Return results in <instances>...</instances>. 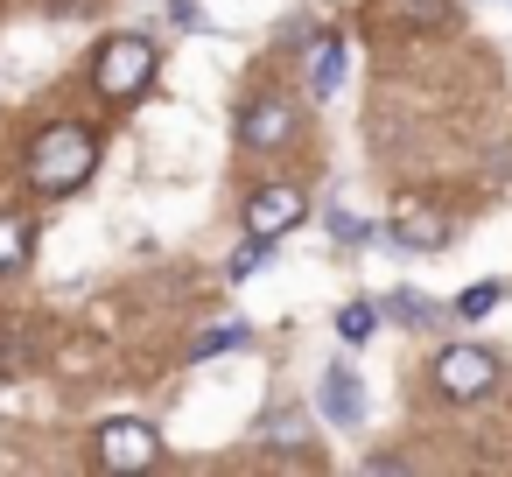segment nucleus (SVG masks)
Returning <instances> with one entry per match:
<instances>
[{
  "label": "nucleus",
  "instance_id": "f257e3e1",
  "mask_svg": "<svg viewBox=\"0 0 512 477\" xmlns=\"http://www.w3.org/2000/svg\"><path fill=\"white\" fill-rule=\"evenodd\" d=\"M29 190H43V197H71L92 169H99V141H92V127H78V120H57V127H43L36 141H29Z\"/></svg>",
  "mask_w": 512,
  "mask_h": 477
},
{
  "label": "nucleus",
  "instance_id": "f03ea898",
  "mask_svg": "<svg viewBox=\"0 0 512 477\" xmlns=\"http://www.w3.org/2000/svg\"><path fill=\"white\" fill-rule=\"evenodd\" d=\"M155 64H162V50H155L148 36H113V43L99 50V64H92V85H99L106 99H141L148 78H155Z\"/></svg>",
  "mask_w": 512,
  "mask_h": 477
},
{
  "label": "nucleus",
  "instance_id": "7ed1b4c3",
  "mask_svg": "<svg viewBox=\"0 0 512 477\" xmlns=\"http://www.w3.org/2000/svg\"><path fill=\"white\" fill-rule=\"evenodd\" d=\"M491 386H498V358L484 344H449L435 358V393L442 400H484Z\"/></svg>",
  "mask_w": 512,
  "mask_h": 477
},
{
  "label": "nucleus",
  "instance_id": "20e7f679",
  "mask_svg": "<svg viewBox=\"0 0 512 477\" xmlns=\"http://www.w3.org/2000/svg\"><path fill=\"white\" fill-rule=\"evenodd\" d=\"M99 463L106 470H155L162 463V435L148 428V421H134V414H120V421H99Z\"/></svg>",
  "mask_w": 512,
  "mask_h": 477
},
{
  "label": "nucleus",
  "instance_id": "39448f33",
  "mask_svg": "<svg viewBox=\"0 0 512 477\" xmlns=\"http://www.w3.org/2000/svg\"><path fill=\"white\" fill-rule=\"evenodd\" d=\"M302 218H309V204H302V190H288V183L246 197V232H253V239H288Z\"/></svg>",
  "mask_w": 512,
  "mask_h": 477
},
{
  "label": "nucleus",
  "instance_id": "423d86ee",
  "mask_svg": "<svg viewBox=\"0 0 512 477\" xmlns=\"http://www.w3.org/2000/svg\"><path fill=\"white\" fill-rule=\"evenodd\" d=\"M386 239L407 246V253H442V246H449V218L428 211V204H400L393 225H386Z\"/></svg>",
  "mask_w": 512,
  "mask_h": 477
},
{
  "label": "nucleus",
  "instance_id": "0eeeda50",
  "mask_svg": "<svg viewBox=\"0 0 512 477\" xmlns=\"http://www.w3.org/2000/svg\"><path fill=\"white\" fill-rule=\"evenodd\" d=\"M316 407H323L337 428H358V421H365V379H358L351 365H330V372L316 379Z\"/></svg>",
  "mask_w": 512,
  "mask_h": 477
},
{
  "label": "nucleus",
  "instance_id": "6e6552de",
  "mask_svg": "<svg viewBox=\"0 0 512 477\" xmlns=\"http://www.w3.org/2000/svg\"><path fill=\"white\" fill-rule=\"evenodd\" d=\"M239 141H246V148H281V141H295V106H288V99H253V106L239 113Z\"/></svg>",
  "mask_w": 512,
  "mask_h": 477
},
{
  "label": "nucleus",
  "instance_id": "1a4fd4ad",
  "mask_svg": "<svg viewBox=\"0 0 512 477\" xmlns=\"http://www.w3.org/2000/svg\"><path fill=\"white\" fill-rule=\"evenodd\" d=\"M344 64H351L344 36H337V29H330V36H316V50H309V92H316V99H330V92L344 85Z\"/></svg>",
  "mask_w": 512,
  "mask_h": 477
},
{
  "label": "nucleus",
  "instance_id": "9d476101",
  "mask_svg": "<svg viewBox=\"0 0 512 477\" xmlns=\"http://www.w3.org/2000/svg\"><path fill=\"white\" fill-rule=\"evenodd\" d=\"M379 316H386V323H407V330H428V323H442V309H435L428 295H414V288H393V295L379 302Z\"/></svg>",
  "mask_w": 512,
  "mask_h": 477
},
{
  "label": "nucleus",
  "instance_id": "9b49d317",
  "mask_svg": "<svg viewBox=\"0 0 512 477\" xmlns=\"http://www.w3.org/2000/svg\"><path fill=\"white\" fill-rule=\"evenodd\" d=\"M29 267V218L0 211V274H22Z\"/></svg>",
  "mask_w": 512,
  "mask_h": 477
},
{
  "label": "nucleus",
  "instance_id": "f8f14e48",
  "mask_svg": "<svg viewBox=\"0 0 512 477\" xmlns=\"http://www.w3.org/2000/svg\"><path fill=\"white\" fill-rule=\"evenodd\" d=\"M372 330H379V302H344V309H337V337H344V344H365Z\"/></svg>",
  "mask_w": 512,
  "mask_h": 477
},
{
  "label": "nucleus",
  "instance_id": "ddd939ff",
  "mask_svg": "<svg viewBox=\"0 0 512 477\" xmlns=\"http://www.w3.org/2000/svg\"><path fill=\"white\" fill-rule=\"evenodd\" d=\"M246 337H253L246 323H218V330H204V337L190 344V358H218V351H239Z\"/></svg>",
  "mask_w": 512,
  "mask_h": 477
},
{
  "label": "nucleus",
  "instance_id": "4468645a",
  "mask_svg": "<svg viewBox=\"0 0 512 477\" xmlns=\"http://www.w3.org/2000/svg\"><path fill=\"white\" fill-rule=\"evenodd\" d=\"M267 253H274V239H246V246L225 260V274H232V281H253V274L267 267Z\"/></svg>",
  "mask_w": 512,
  "mask_h": 477
},
{
  "label": "nucleus",
  "instance_id": "2eb2a0df",
  "mask_svg": "<svg viewBox=\"0 0 512 477\" xmlns=\"http://www.w3.org/2000/svg\"><path fill=\"white\" fill-rule=\"evenodd\" d=\"M498 295H505L498 281H477V288H463V295H456V316H491V309H498Z\"/></svg>",
  "mask_w": 512,
  "mask_h": 477
},
{
  "label": "nucleus",
  "instance_id": "dca6fc26",
  "mask_svg": "<svg viewBox=\"0 0 512 477\" xmlns=\"http://www.w3.org/2000/svg\"><path fill=\"white\" fill-rule=\"evenodd\" d=\"M267 442H288V449H295V442H302V414H295V407L267 414Z\"/></svg>",
  "mask_w": 512,
  "mask_h": 477
},
{
  "label": "nucleus",
  "instance_id": "f3484780",
  "mask_svg": "<svg viewBox=\"0 0 512 477\" xmlns=\"http://www.w3.org/2000/svg\"><path fill=\"white\" fill-rule=\"evenodd\" d=\"M330 232H337V239H344V246H358V239H365V225H358V218H351V211H330Z\"/></svg>",
  "mask_w": 512,
  "mask_h": 477
}]
</instances>
